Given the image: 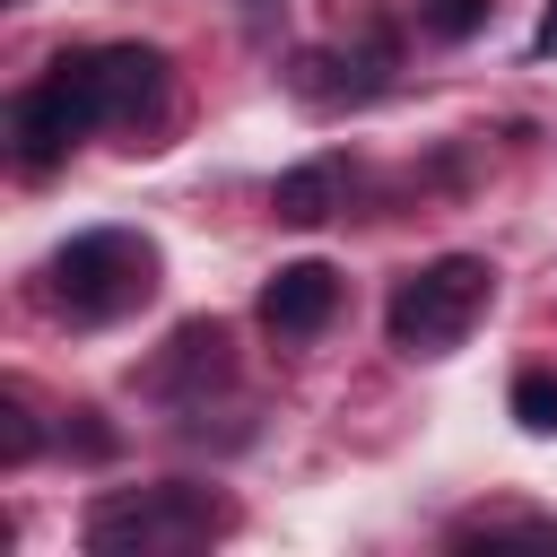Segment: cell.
Returning a JSON list of instances; mask_svg holds the SVG:
<instances>
[{
	"label": "cell",
	"instance_id": "obj_8",
	"mask_svg": "<svg viewBox=\"0 0 557 557\" xmlns=\"http://www.w3.org/2000/svg\"><path fill=\"white\" fill-rule=\"evenodd\" d=\"M270 209H278L287 226H322V218L339 209V157L287 165V174H278V191H270Z\"/></svg>",
	"mask_w": 557,
	"mask_h": 557
},
{
	"label": "cell",
	"instance_id": "obj_11",
	"mask_svg": "<svg viewBox=\"0 0 557 557\" xmlns=\"http://www.w3.org/2000/svg\"><path fill=\"white\" fill-rule=\"evenodd\" d=\"M0 418H9V426H0V461H26V453H35V418H26V400H9Z\"/></svg>",
	"mask_w": 557,
	"mask_h": 557
},
{
	"label": "cell",
	"instance_id": "obj_2",
	"mask_svg": "<svg viewBox=\"0 0 557 557\" xmlns=\"http://www.w3.org/2000/svg\"><path fill=\"white\" fill-rule=\"evenodd\" d=\"M52 313H70V322H113V313H131L148 287H157V244L148 235H131V226H87V235H70L61 252H52Z\"/></svg>",
	"mask_w": 557,
	"mask_h": 557
},
{
	"label": "cell",
	"instance_id": "obj_3",
	"mask_svg": "<svg viewBox=\"0 0 557 557\" xmlns=\"http://www.w3.org/2000/svg\"><path fill=\"white\" fill-rule=\"evenodd\" d=\"M487 261L479 252H444V261H426V270H409L400 287H392V305H383V331H392V348L400 357H444V348H461V331L487 313Z\"/></svg>",
	"mask_w": 557,
	"mask_h": 557
},
{
	"label": "cell",
	"instance_id": "obj_6",
	"mask_svg": "<svg viewBox=\"0 0 557 557\" xmlns=\"http://www.w3.org/2000/svg\"><path fill=\"white\" fill-rule=\"evenodd\" d=\"M87 61V87L104 104V122H131L139 104L165 96V52L157 44H104V52H78Z\"/></svg>",
	"mask_w": 557,
	"mask_h": 557
},
{
	"label": "cell",
	"instance_id": "obj_10",
	"mask_svg": "<svg viewBox=\"0 0 557 557\" xmlns=\"http://www.w3.org/2000/svg\"><path fill=\"white\" fill-rule=\"evenodd\" d=\"M513 418H522V435H557V374H513Z\"/></svg>",
	"mask_w": 557,
	"mask_h": 557
},
{
	"label": "cell",
	"instance_id": "obj_7",
	"mask_svg": "<svg viewBox=\"0 0 557 557\" xmlns=\"http://www.w3.org/2000/svg\"><path fill=\"white\" fill-rule=\"evenodd\" d=\"M218 374H226V331H218V322H183V331L165 339V357L148 366V392L200 400V383H218Z\"/></svg>",
	"mask_w": 557,
	"mask_h": 557
},
{
	"label": "cell",
	"instance_id": "obj_4",
	"mask_svg": "<svg viewBox=\"0 0 557 557\" xmlns=\"http://www.w3.org/2000/svg\"><path fill=\"white\" fill-rule=\"evenodd\" d=\"M104 122V104H96V87H87V61H52L35 87H17V104H9V139H17V165H61L87 131Z\"/></svg>",
	"mask_w": 557,
	"mask_h": 557
},
{
	"label": "cell",
	"instance_id": "obj_1",
	"mask_svg": "<svg viewBox=\"0 0 557 557\" xmlns=\"http://www.w3.org/2000/svg\"><path fill=\"white\" fill-rule=\"evenodd\" d=\"M218 531H226V505L209 487H191V479L87 505V548L96 557H183V548H209Z\"/></svg>",
	"mask_w": 557,
	"mask_h": 557
},
{
	"label": "cell",
	"instance_id": "obj_9",
	"mask_svg": "<svg viewBox=\"0 0 557 557\" xmlns=\"http://www.w3.org/2000/svg\"><path fill=\"white\" fill-rule=\"evenodd\" d=\"M496 548V540H522V548H557V522L548 513H479V522H453V548Z\"/></svg>",
	"mask_w": 557,
	"mask_h": 557
},
{
	"label": "cell",
	"instance_id": "obj_5",
	"mask_svg": "<svg viewBox=\"0 0 557 557\" xmlns=\"http://www.w3.org/2000/svg\"><path fill=\"white\" fill-rule=\"evenodd\" d=\"M331 313H339V270H331V261H278V270H270L261 322H270L278 339H313Z\"/></svg>",
	"mask_w": 557,
	"mask_h": 557
},
{
	"label": "cell",
	"instance_id": "obj_12",
	"mask_svg": "<svg viewBox=\"0 0 557 557\" xmlns=\"http://www.w3.org/2000/svg\"><path fill=\"white\" fill-rule=\"evenodd\" d=\"M531 52H540V61H557V0L540 9V35H531Z\"/></svg>",
	"mask_w": 557,
	"mask_h": 557
}]
</instances>
